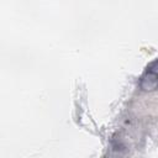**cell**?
<instances>
[{
    "label": "cell",
    "mask_w": 158,
    "mask_h": 158,
    "mask_svg": "<svg viewBox=\"0 0 158 158\" xmlns=\"http://www.w3.org/2000/svg\"><path fill=\"white\" fill-rule=\"evenodd\" d=\"M139 86L144 91H153L158 88V58L144 68L139 78Z\"/></svg>",
    "instance_id": "1"
}]
</instances>
